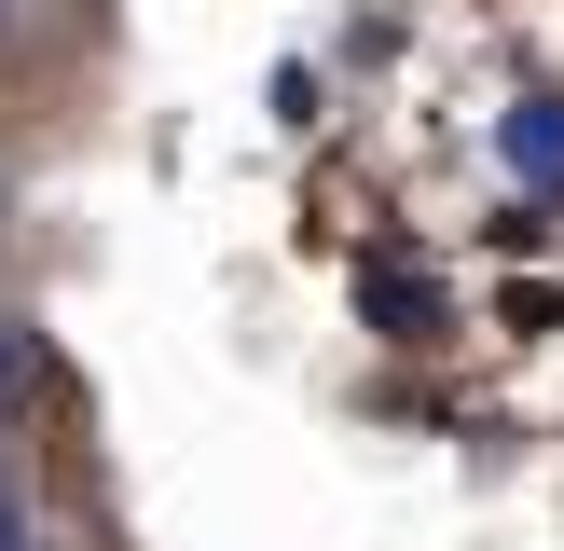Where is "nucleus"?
<instances>
[{
    "label": "nucleus",
    "instance_id": "3",
    "mask_svg": "<svg viewBox=\"0 0 564 551\" xmlns=\"http://www.w3.org/2000/svg\"><path fill=\"white\" fill-rule=\"evenodd\" d=\"M0 551H28V510H14V483H0Z\"/></svg>",
    "mask_w": 564,
    "mask_h": 551
},
{
    "label": "nucleus",
    "instance_id": "2",
    "mask_svg": "<svg viewBox=\"0 0 564 551\" xmlns=\"http://www.w3.org/2000/svg\"><path fill=\"white\" fill-rule=\"evenodd\" d=\"M14 386H28V345H14V317H0V400H14Z\"/></svg>",
    "mask_w": 564,
    "mask_h": 551
},
{
    "label": "nucleus",
    "instance_id": "1",
    "mask_svg": "<svg viewBox=\"0 0 564 551\" xmlns=\"http://www.w3.org/2000/svg\"><path fill=\"white\" fill-rule=\"evenodd\" d=\"M496 152H510L538 193H564V97H523L510 125H496Z\"/></svg>",
    "mask_w": 564,
    "mask_h": 551
}]
</instances>
